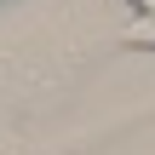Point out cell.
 I'll use <instances>...</instances> for the list:
<instances>
[{"instance_id":"cell-1","label":"cell","mask_w":155,"mask_h":155,"mask_svg":"<svg viewBox=\"0 0 155 155\" xmlns=\"http://www.w3.org/2000/svg\"><path fill=\"white\" fill-rule=\"evenodd\" d=\"M121 40H127L132 52H155V12H150V17H132Z\"/></svg>"},{"instance_id":"cell-2","label":"cell","mask_w":155,"mask_h":155,"mask_svg":"<svg viewBox=\"0 0 155 155\" xmlns=\"http://www.w3.org/2000/svg\"><path fill=\"white\" fill-rule=\"evenodd\" d=\"M127 6H132V17H150L155 12V0H127Z\"/></svg>"}]
</instances>
